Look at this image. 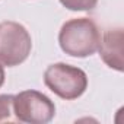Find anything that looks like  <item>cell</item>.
Listing matches in <instances>:
<instances>
[{
    "label": "cell",
    "mask_w": 124,
    "mask_h": 124,
    "mask_svg": "<svg viewBox=\"0 0 124 124\" xmlns=\"http://www.w3.org/2000/svg\"><path fill=\"white\" fill-rule=\"evenodd\" d=\"M101 34L96 23L89 18H76L63 23L58 32V44L63 53L85 58L98 51Z\"/></svg>",
    "instance_id": "6da1fadb"
},
{
    "label": "cell",
    "mask_w": 124,
    "mask_h": 124,
    "mask_svg": "<svg viewBox=\"0 0 124 124\" xmlns=\"http://www.w3.org/2000/svg\"><path fill=\"white\" fill-rule=\"evenodd\" d=\"M0 123H18L13 114V95H0Z\"/></svg>",
    "instance_id": "8992f818"
},
{
    "label": "cell",
    "mask_w": 124,
    "mask_h": 124,
    "mask_svg": "<svg viewBox=\"0 0 124 124\" xmlns=\"http://www.w3.org/2000/svg\"><path fill=\"white\" fill-rule=\"evenodd\" d=\"M44 83L58 98L73 101L85 93L88 88V76L76 66L54 63L44 72Z\"/></svg>",
    "instance_id": "7a4b0ae2"
},
{
    "label": "cell",
    "mask_w": 124,
    "mask_h": 124,
    "mask_svg": "<svg viewBox=\"0 0 124 124\" xmlns=\"http://www.w3.org/2000/svg\"><path fill=\"white\" fill-rule=\"evenodd\" d=\"M32 50L28 29L13 21L0 22V63L8 67L22 64Z\"/></svg>",
    "instance_id": "3957f363"
},
{
    "label": "cell",
    "mask_w": 124,
    "mask_h": 124,
    "mask_svg": "<svg viewBox=\"0 0 124 124\" xmlns=\"http://www.w3.org/2000/svg\"><path fill=\"white\" fill-rule=\"evenodd\" d=\"M124 32L123 28H114L104 32L99 41V55L102 61L111 69L117 72L124 70L123 48H124Z\"/></svg>",
    "instance_id": "5b68a950"
},
{
    "label": "cell",
    "mask_w": 124,
    "mask_h": 124,
    "mask_svg": "<svg viewBox=\"0 0 124 124\" xmlns=\"http://www.w3.org/2000/svg\"><path fill=\"white\" fill-rule=\"evenodd\" d=\"M13 114L18 123L47 124L55 115V105L38 91H22L13 95Z\"/></svg>",
    "instance_id": "277c9868"
},
{
    "label": "cell",
    "mask_w": 124,
    "mask_h": 124,
    "mask_svg": "<svg viewBox=\"0 0 124 124\" xmlns=\"http://www.w3.org/2000/svg\"><path fill=\"white\" fill-rule=\"evenodd\" d=\"M60 3L73 12H89L96 8L98 0H60Z\"/></svg>",
    "instance_id": "52a82bcc"
},
{
    "label": "cell",
    "mask_w": 124,
    "mask_h": 124,
    "mask_svg": "<svg viewBox=\"0 0 124 124\" xmlns=\"http://www.w3.org/2000/svg\"><path fill=\"white\" fill-rule=\"evenodd\" d=\"M5 69H3V66H2V63H0V88L3 86V83H5Z\"/></svg>",
    "instance_id": "ba28073f"
}]
</instances>
